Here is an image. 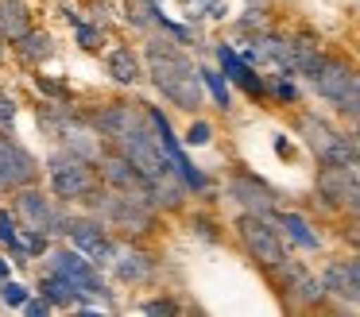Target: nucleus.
<instances>
[{"instance_id":"nucleus-29","label":"nucleus","mask_w":360,"mask_h":317,"mask_svg":"<svg viewBox=\"0 0 360 317\" xmlns=\"http://www.w3.org/2000/svg\"><path fill=\"white\" fill-rule=\"evenodd\" d=\"M210 136H213V124L210 120H194V124H190V131H186V143L190 147H202V143H210Z\"/></svg>"},{"instance_id":"nucleus-17","label":"nucleus","mask_w":360,"mask_h":317,"mask_svg":"<svg viewBox=\"0 0 360 317\" xmlns=\"http://www.w3.org/2000/svg\"><path fill=\"white\" fill-rule=\"evenodd\" d=\"M35 120H39L43 136L58 139L63 131H70L78 120H86V116H82L70 101H55V97H51V101H39V105H35Z\"/></svg>"},{"instance_id":"nucleus-21","label":"nucleus","mask_w":360,"mask_h":317,"mask_svg":"<svg viewBox=\"0 0 360 317\" xmlns=\"http://www.w3.org/2000/svg\"><path fill=\"white\" fill-rule=\"evenodd\" d=\"M105 70H109V77L120 85H136L143 77V62L132 46H112V51L105 54Z\"/></svg>"},{"instance_id":"nucleus-16","label":"nucleus","mask_w":360,"mask_h":317,"mask_svg":"<svg viewBox=\"0 0 360 317\" xmlns=\"http://www.w3.org/2000/svg\"><path fill=\"white\" fill-rule=\"evenodd\" d=\"M94 167H97V178H101L105 190H140V186H143L140 170H136L120 151H105Z\"/></svg>"},{"instance_id":"nucleus-4","label":"nucleus","mask_w":360,"mask_h":317,"mask_svg":"<svg viewBox=\"0 0 360 317\" xmlns=\"http://www.w3.org/2000/svg\"><path fill=\"white\" fill-rule=\"evenodd\" d=\"M295 131H298V139H302L306 151H310L318 162L356 167V147H352V136L337 128L329 116H321V112H298L295 116Z\"/></svg>"},{"instance_id":"nucleus-24","label":"nucleus","mask_w":360,"mask_h":317,"mask_svg":"<svg viewBox=\"0 0 360 317\" xmlns=\"http://www.w3.org/2000/svg\"><path fill=\"white\" fill-rule=\"evenodd\" d=\"M198 74H202V85H205V93H210L213 101H217V108L221 112H229V85H225V77H221V70H213V66H198Z\"/></svg>"},{"instance_id":"nucleus-8","label":"nucleus","mask_w":360,"mask_h":317,"mask_svg":"<svg viewBox=\"0 0 360 317\" xmlns=\"http://www.w3.org/2000/svg\"><path fill=\"white\" fill-rule=\"evenodd\" d=\"M314 198L333 216H360V170L337 167V162H318Z\"/></svg>"},{"instance_id":"nucleus-18","label":"nucleus","mask_w":360,"mask_h":317,"mask_svg":"<svg viewBox=\"0 0 360 317\" xmlns=\"http://www.w3.org/2000/svg\"><path fill=\"white\" fill-rule=\"evenodd\" d=\"M271 221L279 224V232H283V240H287V244H298V247H310V252H318L321 247V236L318 232H314V224L306 221L302 213H295V209H275L271 213Z\"/></svg>"},{"instance_id":"nucleus-23","label":"nucleus","mask_w":360,"mask_h":317,"mask_svg":"<svg viewBox=\"0 0 360 317\" xmlns=\"http://www.w3.org/2000/svg\"><path fill=\"white\" fill-rule=\"evenodd\" d=\"M27 27H32V8H27V0H0V35L12 43Z\"/></svg>"},{"instance_id":"nucleus-32","label":"nucleus","mask_w":360,"mask_h":317,"mask_svg":"<svg viewBox=\"0 0 360 317\" xmlns=\"http://www.w3.org/2000/svg\"><path fill=\"white\" fill-rule=\"evenodd\" d=\"M20 309H24V313H35V317H43V313H55V306H51V302L43 298V294H39V298H27Z\"/></svg>"},{"instance_id":"nucleus-22","label":"nucleus","mask_w":360,"mask_h":317,"mask_svg":"<svg viewBox=\"0 0 360 317\" xmlns=\"http://www.w3.org/2000/svg\"><path fill=\"white\" fill-rule=\"evenodd\" d=\"M35 294H43V298H47L55 309H74V302H78L74 286L66 283V278L58 275V271H51V267H43L39 283H35Z\"/></svg>"},{"instance_id":"nucleus-12","label":"nucleus","mask_w":360,"mask_h":317,"mask_svg":"<svg viewBox=\"0 0 360 317\" xmlns=\"http://www.w3.org/2000/svg\"><path fill=\"white\" fill-rule=\"evenodd\" d=\"M321 286L329 294V309H360V252L329 259L321 267Z\"/></svg>"},{"instance_id":"nucleus-34","label":"nucleus","mask_w":360,"mask_h":317,"mask_svg":"<svg viewBox=\"0 0 360 317\" xmlns=\"http://www.w3.org/2000/svg\"><path fill=\"white\" fill-rule=\"evenodd\" d=\"M12 58V43H8V39H4V35H0V66H4V62H8Z\"/></svg>"},{"instance_id":"nucleus-31","label":"nucleus","mask_w":360,"mask_h":317,"mask_svg":"<svg viewBox=\"0 0 360 317\" xmlns=\"http://www.w3.org/2000/svg\"><path fill=\"white\" fill-rule=\"evenodd\" d=\"M140 313H182V306L171 298H151V302H140Z\"/></svg>"},{"instance_id":"nucleus-30","label":"nucleus","mask_w":360,"mask_h":317,"mask_svg":"<svg viewBox=\"0 0 360 317\" xmlns=\"http://www.w3.org/2000/svg\"><path fill=\"white\" fill-rule=\"evenodd\" d=\"M16 128V101L8 93H0V131H12Z\"/></svg>"},{"instance_id":"nucleus-7","label":"nucleus","mask_w":360,"mask_h":317,"mask_svg":"<svg viewBox=\"0 0 360 317\" xmlns=\"http://www.w3.org/2000/svg\"><path fill=\"white\" fill-rule=\"evenodd\" d=\"M47 267L58 271V275L74 286L78 302H101L105 309L112 306V290H109V283L101 278V267L89 263L78 247H47Z\"/></svg>"},{"instance_id":"nucleus-14","label":"nucleus","mask_w":360,"mask_h":317,"mask_svg":"<svg viewBox=\"0 0 360 317\" xmlns=\"http://www.w3.org/2000/svg\"><path fill=\"white\" fill-rule=\"evenodd\" d=\"M39 178H43L39 159L20 139H12V131H0V182L8 186V193L20 190V186L39 182Z\"/></svg>"},{"instance_id":"nucleus-28","label":"nucleus","mask_w":360,"mask_h":317,"mask_svg":"<svg viewBox=\"0 0 360 317\" xmlns=\"http://www.w3.org/2000/svg\"><path fill=\"white\" fill-rule=\"evenodd\" d=\"M74 31H78V46L82 51H101V31L94 27V23H82L78 15H70Z\"/></svg>"},{"instance_id":"nucleus-15","label":"nucleus","mask_w":360,"mask_h":317,"mask_svg":"<svg viewBox=\"0 0 360 317\" xmlns=\"http://www.w3.org/2000/svg\"><path fill=\"white\" fill-rule=\"evenodd\" d=\"M112 275L128 286H148L159 275V255L143 247V240H120L117 259H112Z\"/></svg>"},{"instance_id":"nucleus-2","label":"nucleus","mask_w":360,"mask_h":317,"mask_svg":"<svg viewBox=\"0 0 360 317\" xmlns=\"http://www.w3.org/2000/svg\"><path fill=\"white\" fill-rule=\"evenodd\" d=\"M94 209V216H101L105 228L120 240H148L159 232L163 224V213L148 201L143 190H97L94 198L86 201Z\"/></svg>"},{"instance_id":"nucleus-13","label":"nucleus","mask_w":360,"mask_h":317,"mask_svg":"<svg viewBox=\"0 0 360 317\" xmlns=\"http://www.w3.org/2000/svg\"><path fill=\"white\" fill-rule=\"evenodd\" d=\"M356 62L349 58V54H341V51H326L321 54V62L314 66V74L306 77L310 82V89L318 93L321 101H326L329 108L337 105V101L345 97V89H349V82H352V74H356Z\"/></svg>"},{"instance_id":"nucleus-35","label":"nucleus","mask_w":360,"mask_h":317,"mask_svg":"<svg viewBox=\"0 0 360 317\" xmlns=\"http://www.w3.org/2000/svg\"><path fill=\"white\" fill-rule=\"evenodd\" d=\"M12 271H8V259H4V255H0V283H4V278H8Z\"/></svg>"},{"instance_id":"nucleus-1","label":"nucleus","mask_w":360,"mask_h":317,"mask_svg":"<svg viewBox=\"0 0 360 317\" xmlns=\"http://www.w3.org/2000/svg\"><path fill=\"white\" fill-rule=\"evenodd\" d=\"M148 66L143 74L151 77L159 97H167L174 108H186V112H198L205 105V85H202V74L198 66L186 58L179 39L163 35V31H148Z\"/></svg>"},{"instance_id":"nucleus-9","label":"nucleus","mask_w":360,"mask_h":317,"mask_svg":"<svg viewBox=\"0 0 360 317\" xmlns=\"http://www.w3.org/2000/svg\"><path fill=\"white\" fill-rule=\"evenodd\" d=\"M12 213L20 216V224H32V228L47 232V236H66V224L74 213H66V201H58L55 193H43L39 182L20 186L12 190Z\"/></svg>"},{"instance_id":"nucleus-33","label":"nucleus","mask_w":360,"mask_h":317,"mask_svg":"<svg viewBox=\"0 0 360 317\" xmlns=\"http://www.w3.org/2000/svg\"><path fill=\"white\" fill-rule=\"evenodd\" d=\"M349 244H356L360 247V216H345V232H341Z\"/></svg>"},{"instance_id":"nucleus-25","label":"nucleus","mask_w":360,"mask_h":317,"mask_svg":"<svg viewBox=\"0 0 360 317\" xmlns=\"http://www.w3.org/2000/svg\"><path fill=\"white\" fill-rule=\"evenodd\" d=\"M333 112L341 116V120H360V70L352 74V82H349V89H345V97L333 105Z\"/></svg>"},{"instance_id":"nucleus-6","label":"nucleus","mask_w":360,"mask_h":317,"mask_svg":"<svg viewBox=\"0 0 360 317\" xmlns=\"http://www.w3.org/2000/svg\"><path fill=\"white\" fill-rule=\"evenodd\" d=\"M47 186L58 201L66 205H78V201H89L97 190H101V178H97V167L78 155L63 151L58 147L55 155L47 159Z\"/></svg>"},{"instance_id":"nucleus-5","label":"nucleus","mask_w":360,"mask_h":317,"mask_svg":"<svg viewBox=\"0 0 360 317\" xmlns=\"http://www.w3.org/2000/svg\"><path fill=\"white\" fill-rule=\"evenodd\" d=\"M233 236H236V244L244 247V255H248L259 271H271L275 263H283L290 255V244L283 240L279 224H275L271 216L240 213L233 221Z\"/></svg>"},{"instance_id":"nucleus-19","label":"nucleus","mask_w":360,"mask_h":317,"mask_svg":"<svg viewBox=\"0 0 360 317\" xmlns=\"http://www.w3.org/2000/svg\"><path fill=\"white\" fill-rule=\"evenodd\" d=\"M321 54H326V46H321V39L314 31H295L290 35V74L310 77L314 66L321 62Z\"/></svg>"},{"instance_id":"nucleus-11","label":"nucleus","mask_w":360,"mask_h":317,"mask_svg":"<svg viewBox=\"0 0 360 317\" xmlns=\"http://www.w3.org/2000/svg\"><path fill=\"white\" fill-rule=\"evenodd\" d=\"M66 240H70V247H78L82 255H86L89 263H97V267H112V259H117V247L120 240L112 236L109 228H105L101 216H70V224H66Z\"/></svg>"},{"instance_id":"nucleus-3","label":"nucleus","mask_w":360,"mask_h":317,"mask_svg":"<svg viewBox=\"0 0 360 317\" xmlns=\"http://www.w3.org/2000/svg\"><path fill=\"white\" fill-rule=\"evenodd\" d=\"M264 278L271 283L275 298L290 313H314V309H329V294L321 286V275H314L302 259H283L271 271H264Z\"/></svg>"},{"instance_id":"nucleus-10","label":"nucleus","mask_w":360,"mask_h":317,"mask_svg":"<svg viewBox=\"0 0 360 317\" xmlns=\"http://www.w3.org/2000/svg\"><path fill=\"white\" fill-rule=\"evenodd\" d=\"M225 198L233 201L240 213H259V216H271L275 209L283 205L279 190H275L271 182H264L256 170H244V167H236L233 174L225 178Z\"/></svg>"},{"instance_id":"nucleus-20","label":"nucleus","mask_w":360,"mask_h":317,"mask_svg":"<svg viewBox=\"0 0 360 317\" xmlns=\"http://www.w3.org/2000/svg\"><path fill=\"white\" fill-rule=\"evenodd\" d=\"M12 54H16L24 66H43V62L55 54V39L39 27H27L20 39H12Z\"/></svg>"},{"instance_id":"nucleus-26","label":"nucleus","mask_w":360,"mask_h":317,"mask_svg":"<svg viewBox=\"0 0 360 317\" xmlns=\"http://www.w3.org/2000/svg\"><path fill=\"white\" fill-rule=\"evenodd\" d=\"M190 224H194V236L198 240H210V244H221V240H225L221 221H217V216H210V213H194V216H190Z\"/></svg>"},{"instance_id":"nucleus-27","label":"nucleus","mask_w":360,"mask_h":317,"mask_svg":"<svg viewBox=\"0 0 360 317\" xmlns=\"http://www.w3.org/2000/svg\"><path fill=\"white\" fill-rule=\"evenodd\" d=\"M27 298H32V290H27L24 283H16V278H4V283H0V302L8 309H20Z\"/></svg>"}]
</instances>
